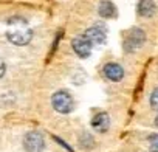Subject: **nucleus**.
Here are the masks:
<instances>
[{"mask_svg":"<svg viewBox=\"0 0 158 152\" xmlns=\"http://www.w3.org/2000/svg\"><path fill=\"white\" fill-rule=\"evenodd\" d=\"M6 37L11 44L14 45H27L30 44V40L33 39V30L28 27L27 20L22 17H13L8 22V31H6Z\"/></svg>","mask_w":158,"mask_h":152,"instance_id":"f257e3e1","label":"nucleus"},{"mask_svg":"<svg viewBox=\"0 0 158 152\" xmlns=\"http://www.w3.org/2000/svg\"><path fill=\"white\" fill-rule=\"evenodd\" d=\"M51 104H53L54 110L59 113H70L74 109V101H73L71 95L65 90L56 92L51 96Z\"/></svg>","mask_w":158,"mask_h":152,"instance_id":"f03ea898","label":"nucleus"},{"mask_svg":"<svg viewBox=\"0 0 158 152\" xmlns=\"http://www.w3.org/2000/svg\"><path fill=\"white\" fill-rule=\"evenodd\" d=\"M146 42V33L141 28H132L126 39H124V50L126 51H135L136 48H139L143 44Z\"/></svg>","mask_w":158,"mask_h":152,"instance_id":"7ed1b4c3","label":"nucleus"},{"mask_svg":"<svg viewBox=\"0 0 158 152\" xmlns=\"http://www.w3.org/2000/svg\"><path fill=\"white\" fill-rule=\"evenodd\" d=\"M23 147L27 152H42L45 147V141L42 133L39 132H28L23 137Z\"/></svg>","mask_w":158,"mask_h":152,"instance_id":"20e7f679","label":"nucleus"},{"mask_svg":"<svg viewBox=\"0 0 158 152\" xmlns=\"http://www.w3.org/2000/svg\"><path fill=\"white\" fill-rule=\"evenodd\" d=\"M71 45H73V50H74V53L79 56V57H90V54H92V42L82 34V36H76L74 39H73V42H71Z\"/></svg>","mask_w":158,"mask_h":152,"instance_id":"39448f33","label":"nucleus"},{"mask_svg":"<svg viewBox=\"0 0 158 152\" xmlns=\"http://www.w3.org/2000/svg\"><path fill=\"white\" fill-rule=\"evenodd\" d=\"M102 73H104V76H106L109 81H113V82L121 81L124 78V68L119 64H116V62L106 64L104 68H102Z\"/></svg>","mask_w":158,"mask_h":152,"instance_id":"423d86ee","label":"nucleus"},{"mask_svg":"<svg viewBox=\"0 0 158 152\" xmlns=\"http://www.w3.org/2000/svg\"><path fill=\"white\" fill-rule=\"evenodd\" d=\"M84 36L92 42V45L93 44L95 45H102L106 42V28L104 27H92L84 33Z\"/></svg>","mask_w":158,"mask_h":152,"instance_id":"0eeeda50","label":"nucleus"},{"mask_svg":"<svg viewBox=\"0 0 158 152\" xmlns=\"http://www.w3.org/2000/svg\"><path fill=\"white\" fill-rule=\"evenodd\" d=\"M92 127L96 132H107L110 127V116L106 112H99L98 115L93 116L92 120Z\"/></svg>","mask_w":158,"mask_h":152,"instance_id":"6e6552de","label":"nucleus"},{"mask_svg":"<svg viewBox=\"0 0 158 152\" xmlns=\"http://www.w3.org/2000/svg\"><path fill=\"white\" fill-rule=\"evenodd\" d=\"M155 3L153 0H139L138 2V14L143 17H152L155 14Z\"/></svg>","mask_w":158,"mask_h":152,"instance_id":"1a4fd4ad","label":"nucleus"},{"mask_svg":"<svg viewBox=\"0 0 158 152\" xmlns=\"http://www.w3.org/2000/svg\"><path fill=\"white\" fill-rule=\"evenodd\" d=\"M98 13H99L101 17L110 19V17L116 16V8L112 2H109V0H102V2L99 3V6H98Z\"/></svg>","mask_w":158,"mask_h":152,"instance_id":"9d476101","label":"nucleus"},{"mask_svg":"<svg viewBox=\"0 0 158 152\" xmlns=\"http://www.w3.org/2000/svg\"><path fill=\"white\" fill-rule=\"evenodd\" d=\"M79 144H81L82 149H92L93 144H95V140H93V137H92L90 133L82 132L81 137H79Z\"/></svg>","mask_w":158,"mask_h":152,"instance_id":"9b49d317","label":"nucleus"},{"mask_svg":"<svg viewBox=\"0 0 158 152\" xmlns=\"http://www.w3.org/2000/svg\"><path fill=\"white\" fill-rule=\"evenodd\" d=\"M149 149L152 152H158V133H153L149 137Z\"/></svg>","mask_w":158,"mask_h":152,"instance_id":"f8f14e48","label":"nucleus"},{"mask_svg":"<svg viewBox=\"0 0 158 152\" xmlns=\"http://www.w3.org/2000/svg\"><path fill=\"white\" fill-rule=\"evenodd\" d=\"M150 106H152L153 110H158V87L150 95Z\"/></svg>","mask_w":158,"mask_h":152,"instance_id":"ddd939ff","label":"nucleus"},{"mask_svg":"<svg viewBox=\"0 0 158 152\" xmlns=\"http://www.w3.org/2000/svg\"><path fill=\"white\" fill-rule=\"evenodd\" d=\"M5 70H6V65H5V62H3V59H0V78L5 74Z\"/></svg>","mask_w":158,"mask_h":152,"instance_id":"4468645a","label":"nucleus"},{"mask_svg":"<svg viewBox=\"0 0 158 152\" xmlns=\"http://www.w3.org/2000/svg\"><path fill=\"white\" fill-rule=\"evenodd\" d=\"M155 124H156V127H158V116H156V120H155Z\"/></svg>","mask_w":158,"mask_h":152,"instance_id":"2eb2a0df","label":"nucleus"}]
</instances>
